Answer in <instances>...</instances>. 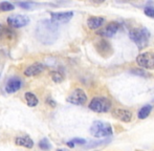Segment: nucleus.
I'll return each mask as SVG.
<instances>
[{
  "label": "nucleus",
  "mask_w": 154,
  "mask_h": 151,
  "mask_svg": "<svg viewBox=\"0 0 154 151\" xmlns=\"http://www.w3.org/2000/svg\"><path fill=\"white\" fill-rule=\"evenodd\" d=\"M36 38L43 44H51L59 36V24L53 20L44 19L38 22L35 29Z\"/></svg>",
  "instance_id": "obj_1"
},
{
  "label": "nucleus",
  "mask_w": 154,
  "mask_h": 151,
  "mask_svg": "<svg viewBox=\"0 0 154 151\" xmlns=\"http://www.w3.org/2000/svg\"><path fill=\"white\" fill-rule=\"evenodd\" d=\"M90 133L94 137L102 139V137H111L113 134V130L109 123L102 122V121H94L90 127Z\"/></svg>",
  "instance_id": "obj_2"
},
{
  "label": "nucleus",
  "mask_w": 154,
  "mask_h": 151,
  "mask_svg": "<svg viewBox=\"0 0 154 151\" xmlns=\"http://www.w3.org/2000/svg\"><path fill=\"white\" fill-rule=\"evenodd\" d=\"M129 37L137 45L138 48H144L148 45L149 39H150V33L147 29L145 27H140V29H133L130 31Z\"/></svg>",
  "instance_id": "obj_3"
},
{
  "label": "nucleus",
  "mask_w": 154,
  "mask_h": 151,
  "mask_svg": "<svg viewBox=\"0 0 154 151\" xmlns=\"http://www.w3.org/2000/svg\"><path fill=\"white\" fill-rule=\"evenodd\" d=\"M90 110L97 113H105L108 112L111 108V101L104 97H95L90 101L88 105Z\"/></svg>",
  "instance_id": "obj_4"
},
{
  "label": "nucleus",
  "mask_w": 154,
  "mask_h": 151,
  "mask_svg": "<svg viewBox=\"0 0 154 151\" xmlns=\"http://www.w3.org/2000/svg\"><path fill=\"white\" fill-rule=\"evenodd\" d=\"M29 17L25 15H11L6 19V22L13 29H21V27L26 26L29 23Z\"/></svg>",
  "instance_id": "obj_5"
},
{
  "label": "nucleus",
  "mask_w": 154,
  "mask_h": 151,
  "mask_svg": "<svg viewBox=\"0 0 154 151\" xmlns=\"http://www.w3.org/2000/svg\"><path fill=\"white\" fill-rule=\"evenodd\" d=\"M67 102L73 105H84L87 102V96H86L85 91L81 88H75V90L70 92L68 97H67Z\"/></svg>",
  "instance_id": "obj_6"
},
{
  "label": "nucleus",
  "mask_w": 154,
  "mask_h": 151,
  "mask_svg": "<svg viewBox=\"0 0 154 151\" xmlns=\"http://www.w3.org/2000/svg\"><path fill=\"white\" fill-rule=\"evenodd\" d=\"M136 63L140 67L146 69L154 68V54L152 53H142L136 57Z\"/></svg>",
  "instance_id": "obj_7"
},
{
  "label": "nucleus",
  "mask_w": 154,
  "mask_h": 151,
  "mask_svg": "<svg viewBox=\"0 0 154 151\" xmlns=\"http://www.w3.org/2000/svg\"><path fill=\"white\" fill-rule=\"evenodd\" d=\"M22 84H23L22 80H21L20 78L12 77L8 80L4 89H5V91L8 92V94H15V92H17L18 90L21 89Z\"/></svg>",
  "instance_id": "obj_8"
},
{
  "label": "nucleus",
  "mask_w": 154,
  "mask_h": 151,
  "mask_svg": "<svg viewBox=\"0 0 154 151\" xmlns=\"http://www.w3.org/2000/svg\"><path fill=\"white\" fill-rule=\"evenodd\" d=\"M51 20L59 23H66L73 17V12H51Z\"/></svg>",
  "instance_id": "obj_9"
},
{
  "label": "nucleus",
  "mask_w": 154,
  "mask_h": 151,
  "mask_svg": "<svg viewBox=\"0 0 154 151\" xmlns=\"http://www.w3.org/2000/svg\"><path fill=\"white\" fill-rule=\"evenodd\" d=\"M45 69V66L43 65L40 62H36V63H32L29 66H27L24 69L23 74L26 77H35V76H39L42 74Z\"/></svg>",
  "instance_id": "obj_10"
},
{
  "label": "nucleus",
  "mask_w": 154,
  "mask_h": 151,
  "mask_svg": "<svg viewBox=\"0 0 154 151\" xmlns=\"http://www.w3.org/2000/svg\"><path fill=\"white\" fill-rule=\"evenodd\" d=\"M119 29H120V24H119L118 22L112 21V22L108 23L105 27H103V29L99 32V35H102V36H104V37H108V38L113 37V36L118 33Z\"/></svg>",
  "instance_id": "obj_11"
},
{
  "label": "nucleus",
  "mask_w": 154,
  "mask_h": 151,
  "mask_svg": "<svg viewBox=\"0 0 154 151\" xmlns=\"http://www.w3.org/2000/svg\"><path fill=\"white\" fill-rule=\"evenodd\" d=\"M112 116L124 123H129L132 120V112L128 109L116 108L112 111Z\"/></svg>",
  "instance_id": "obj_12"
},
{
  "label": "nucleus",
  "mask_w": 154,
  "mask_h": 151,
  "mask_svg": "<svg viewBox=\"0 0 154 151\" xmlns=\"http://www.w3.org/2000/svg\"><path fill=\"white\" fill-rule=\"evenodd\" d=\"M97 46V49L100 54H101L103 57H108L110 56L107 51H109L110 54H112V48H111V45H110L109 42H107L106 40H101L97 42V44L95 45Z\"/></svg>",
  "instance_id": "obj_13"
},
{
  "label": "nucleus",
  "mask_w": 154,
  "mask_h": 151,
  "mask_svg": "<svg viewBox=\"0 0 154 151\" xmlns=\"http://www.w3.org/2000/svg\"><path fill=\"white\" fill-rule=\"evenodd\" d=\"M15 144L17 146H21L26 149H32L34 147V141L29 135H23V137H18L15 139Z\"/></svg>",
  "instance_id": "obj_14"
},
{
  "label": "nucleus",
  "mask_w": 154,
  "mask_h": 151,
  "mask_svg": "<svg viewBox=\"0 0 154 151\" xmlns=\"http://www.w3.org/2000/svg\"><path fill=\"white\" fill-rule=\"evenodd\" d=\"M104 23H105V18L103 17H89L87 19V26L93 31L102 27Z\"/></svg>",
  "instance_id": "obj_15"
},
{
  "label": "nucleus",
  "mask_w": 154,
  "mask_h": 151,
  "mask_svg": "<svg viewBox=\"0 0 154 151\" xmlns=\"http://www.w3.org/2000/svg\"><path fill=\"white\" fill-rule=\"evenodd\" d=\"M24 99L26 101V104L29 107H36L39 103V99L37 98V96L35 94H32V91H27L24 94Z\"/></svg>",
  "instance_id": "obj_16"
},
{
  "label": "nucleus",
  "mask_w": 154,
  "mask_h": 151,
  "mask_svg": "<svg viewBox=\"0 0 154 151\" xmlns=\"http://www.w3.org/2000/svg\"><path fill=\"white\" fill-rule=\"evenodd\" d=\"M151 110H152V106L151 105H145V106H143L140 109V111L137 113V118L140 119V120H145L151 113Z\"/></svg>",
  "instance_id": "obj_17"
},
{
  "label": "nucleus",
  "mask_w": 154,
  "mask_h": 151,
  "mask_svg": "<svg viewBox=\"0 0 154 151\" xmlns=\"http://www.w3.org/2000/svg\"><path fill=\"white\" fill-rule=\"evenodd\" d=\"M38 146H39V148L43 151H49L51 149V143H49L48 139H46V137H43L42 140H40V142L38 143Z\"/></svg>",
  "instance_id": "obj_18"
},
{
  "label": "nucleus",
  "mask_w": 154,
  "mask_h": 151,
  "mask_svg": "<svg viewBox=\"0 0 154 151\" xmlns=\"http://www.w3.org/2000/svg\"><path fill=\"white\" fill-rule=\"evenodd\" d=\"M15 10V5L8 1L0 2V12L5 13V12H11V11Z\"/></svg>",
  "instance_id": "obj_19"
},
{
  "label": "nucleus",
  "mask_w": 154,
  "mask_h": 151,
  "mask_svg": "<svg viewBox=\"0 0 154 151\" xmlns=\"http://www.w3.org/2000/svg\"><path fill=\"white\" fill-rule=\"evenodd\" d=\"M51 80H53L55 83H61V82H63V80H64V76L60 72H58V70L51 72Z\"/></svg>",
  "instance_id": "obj_20"
},
{
  "label": "nucleus",
  "mask_w": 154,
  "mask_h": 151,
  "mask_svg": "<svg viewBox=\"0 0 154 151\" xmlns=\"http://www.w3.org/2000/svg\"><path fill=\"white\" fill-rule=\"evenodd\" d=\"M144 13L146 16L150 17V18H154V8H152V6H146Z\"/></svg>",
  "instance_id": "obj_21"
},
{
  "label": "nucleus",
  "mask_w": 154,
  "mask_h": 151,
  "mask_svg": "<svg viewBox=\"0 0 154 151\" xmlns=\"http://www.w3.org/2000/svg\"><path fill=\"white\" fill-rule=\"evenodd\" d=\"M70 142L73 144V145H84V144L86 143V140L84 139H79V137H77V139H72L70 140Z\"/></svg>",
  "instance_id": "obj_22"
},
{
  "label": "nucleus",
  "mask_w": 154,
  "mask_h": 151,
  "mask_svg": "<svg viewBox=\"0 0 154 151\" xmlns=\"http://www.w3.org/2000/svg\"><path fill=\"white\" fill-rule=\"evenodd\" d=\"M46 103L49 105V106H51V107H56V106H57V103H56L51 98H47L46 99Z\"/></svg>",
  "instance_id": "obj_23"
},
{
  "label": "nucleus",
  "mask_w": 154,
  "mask_h": 151,
  "mask_svg": "<svg viewBox=\"0 0 154 151\" xmlns=\"http://www.w3.org/2000/svg\"><path fill=\"white\" fill-rule=\"evenodd\" d=\"M5 29H6V27L4 26L3 24H1V23H0V39H1L4 36V33H5Z\"/></svg>",
  "instance_id": "obj_24"
},
{
  "label": "nucleus",
  "mask_w": 154,
  "mask_h": 151,
  "mask_svg": "<svg viewBox=\"0 0 154 151\" xmlns=\"http://www.w3.org/2000/svg\"><path fill=\"white\" fill-rule=\"evenodd\" d=\"M18 5L21 6V8H29V5H31V4L27 3V2H19Z\"/></svg>",
  "instance_id": "obj_25"
},
{
  "label": "nucleus",
  "mask_w": 154,
  "mask_h": 151,
  "mask_svg": "<svg viewBox=\"0 0 154 151\" xmlns=\"http://www.w3.org/2000/svg\"><path fill=\"white\" fill-rule=\"evenodd\" d=\"M93 4H102L103 2H105V0H89Z\"/></svg>",
  "instance_id": "obj_26"
},
{
  "label": "nucleus",
  "mask_w": 154,
  "mask_h": 151,
  "mask_svg": "<svg viewBox=\"0 0 154 151\" xmlns=\"http://www.w3.org/2000/svg\"><path fill=\"white\" fill-rule=\"evenodd\" d=\"M67 146H68V147L69 148H73V147H75V145H73V144L72 143H71V142L70 141H68V142H67Z\"/></svg>",
  "instance_id": "obj_27"
},
{
  "label": "nucleus",
  "mask_w": 154,
  "mask_h": 151,
  "mask_svg": "<svg viewBox=\"0 0 154 151\" xmlns=\"http://www.w3.org/2000/svg\"><path fill=\"white\" fill-rule=\"evenodd\" d=\"M132 72H134V74H138V75L140 74V75H144L145 76V72H143L142 70H133Z\"/></svg>",
  "instance_id": "obj_28"
},
{
  "label": "nucleus",
  "mask_w": 154,
  "mask_h": 151,
  "mask_svg": "<svg viewBox=\"0 0 154 151\" xmlns=\"http://www.w3.org/2000/svg\"><path fill=\"white\" fill-rule=\"evenodd\" d=\"M57 151H67V150H65V149H58Z\"/></svg>",
  "instance_id": "obj_29"
}]
</instances>
